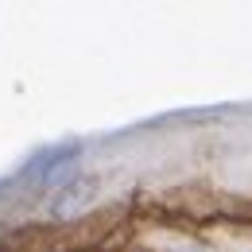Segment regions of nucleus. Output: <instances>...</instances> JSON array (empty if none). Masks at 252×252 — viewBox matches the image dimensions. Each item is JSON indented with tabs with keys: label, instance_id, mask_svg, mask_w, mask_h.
I'll return each instance as SVG.
<instances>
[{
	"label": "nucleus",
	"instance_id": "obj_1",
	"mask_svg": "<svg viewBox=\"0 0 252 252\" xmlns=\"http://www.w3.org/2000/svg\"><path fill=\"white\" fill-rule=\"evenodd\" d=\"M94 194H97V183L90 179V175H78V179H70L59 194H55V214H63V218H70V214H78L86 202H94Z\"/></svg>",
	"mask_w": 252,
	"mask_h": 252
}]
</instances>
